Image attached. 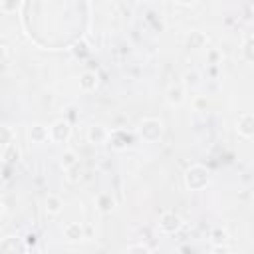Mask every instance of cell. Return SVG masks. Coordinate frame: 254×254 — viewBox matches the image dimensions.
<instances>
[{
	"label": "cell",
	"instance_id": "obj_1",
	"mask_svg": "<svg viewBox=\"0 0 254 254\" xmlns=\"http://www.w3.org/2000/svg\"><path fill=\"white\" fill-rule=\"evenodd\" d=\"M210 179L212 175L204 165H190L183 175V183L189 190H202L210 183Z\"/></svg>",
	"mask_w": 254,
	"mask_h": 254
},
{
	"label": "cell",
	"instance_id": "obj_2",
	"mask_svg": "<svg viewBox=\"0 0 254 254\" xmlns=\"http://www.w3.org/2000/svg\"><path fill=\"white\" fill-rule=\"evenodd\" d=\"M165 133V127H163V121L157 119V117H145L139 121L137 125V135L145 141V143H157L161 141Z\"/></svg>",
	"mask_w": 254,
	"mask_h": 254
},
{
	"label": "cell",
	"instance_id": "obj_3",
	"mask_svg": "<svg viewBox=\"0 0 254 254\" xmlns=\"http://www.w3.org/2000/svg\"><path fill=\"white\" fill-rule=\"evenodd\" d=\"M48 133H50V141L52 143H58V145H64L69 141L71 137V123L67 119H56L50 127H48Z\"/></svg>",
	"mask_w": 254,
	"mask_h": 254
},
{
	"label": "cell",
	"instance_id": "obj_4",
	"mask_svg": "<svg viewBox=\"0 0 254 254\" xmlns=\"http://www.w3.org/2000/svg\"><path fill=\"white\" fill-rule=\"evenodd\" d=\"M159 230L163 232V234H169V236H173V234H177L181 228H183V218L177 214V212H173V210H167V212H163L161 216H159Z\"/></svg>",
	"mask_w": 254,
	"mask_h": 254
},
{
	"label": "cell",
	"instance_id": "obj_5",
	"mask_svg": "<svg viewBox=\"0 0 254 254\" xmlns=\"http://www.w3.org/2000/svg\"><path fill=\"white\" fill-rule=\"evenodd\" d=\"M236 133L242 139H252V135H254V115L250 111H244V113L238 115V119H236Z\"/></svg>",
	"mask_w": 254,
	"mask_h": 254
},
{
	"label": "cell",
	"instance_id": "obj_6",
	"mask_svg": "<svg viewBox=\"0 0 254 254\" xmlns=\"http://www.w3.org/2000/svg\"><path fill=\"white\" fill-rule=\"evenodd\" d=\"M185 99H187V91H185V87H183L181 83H171V85L167 87V91H165V101H167L171 107L183 105Z\"/></svg>",
	"mask_w": 254,
	"mask_h": 254
},
{
	"label": "cell",
	"instance_id": "obj_7",
	"mask_svg": "<svg viewBox=\"0 0 254 254\" xmlns=\"http://www.w3.org/2000/svg\"><path fill=\"white\" fill-rule=\"evenodd\" d=\"M107 145L115 151H123L131 145V135L123 129H117V131H109V137H107Z\"/></svg>",
	"mask_w": 254,
	"mask_h": 254
},
{
	"label": "cell",
	"instance_id": "obj_8",
	"mask_svg": "<svg viewBox=\"0 0 254 254\" xmlns=\"http://www.w3.org/2000/svg\"><path fill=\"white\" fill-rule=\"evenodd\" d=\"M109 137V129L103 127L101 123H93L87 127V141L93 145H105Z\"/></svg>",
	"mask_w": 254,
	"mask_h": 254
},
{
	"label": "cell",
	"instance_id": "obj_9",
	"mask_svg": "<svg viewBox=\"0 0 254 254\" xmlns=\"http://www.w3.org/2000/svg\"><path fill=\"white\" fill-rule=\"evenodd\" d=\"M0 252H28V246L20 236H6L0 240Z\"/></svg>",
	"mask_w": 254,
	"mask_h": 254
},
{
	"label": "cell",
	"instance_id": "obj_10",
	"mask_svg": "<svg viewBox=\"0 0 254 254\" xmlns=\"http://www.w3.org/2000/svg\"><path fill=\"white\" fill-rule=\"evenodd\" d=\"M206 42H208V38H206V34L200 32V30H190V32L187 34V38H185V46H187L189 50H202V48L206 46Z\"/></svg>",
	"mask_w": 254,
	"mask_h": 254
},
{
	"label": "cell",
	"instance_id": "obj_11",
	"mask_svg": "<svg viewBox=\"0 0 254 254\" xmlns=\"http://www.w3.org/2000/svg\"><path fill=\"white\" fill-rule=\"evenodd\" d=\"M64 238L67 242H79V240L85 238V230H83V226L79 222H67L64 226Z\"/></svg>",
	"mask_w": 254,
	"mask_h": 254
},
{
	"label": "cell",
	"instance_id": "obj_12",
	"mask_svg": "<svg viewBox=\"0 0 254 254\" xmlns=\"http://www.w3.org/2000/svg\"><path fill=\"white\" fill-rule=\"evenodd\" d=\"M28 137L32 143H46L50 139V133H48V127L44 123H34L28 127Z\"/></svg>",
	"mask_w": 254,
	"mask_h": 254
},
{
	"label": "cell",
	"instance_id": "obj_13",
	"mask_svg": "<svg viewBox=\"0 0 254 254\" xmlns=\"http://www.w3.org/2000/svg\"><path fill=\"white\" fill-rule=\"evenodd\" d=\"M97 83H99V77L95 71H83L79 75V89L89 93V91H95L97 89Z\"/></svg>",
	"mask_w": 254,
	"mask_h": 254
},
{
	"label": "cell",
	"instance_id": "obj_14",
	"mask_svg": "<svg viewBox=\"0 0 254 254\" xmlns=\"http://www.w3.org/2000/svg\"><path fill=\"white\" fill-rule=\"evenodd\" d=\"M44 208H46V212L50 216H56V214H60L64 210V202H62V198L58 194H48L44 198Z\"/></svg>",
	"mask_w": 254,
	"mask_h": 254
},
{
	"label": "cell",
	"instance_id": "obj_15",
	"mask_svg": "<svg viewBox=\"0 0 254 254\" xmlns=\"http://www.w3.org/2000/svg\"><path fill=\"white\" fill-rule=\"evenodd\" d=\"M240 56L246 64H252L254 62V38L252 34H246L244 40H242V46H240Z\"/></svg>",
	"mask_w": 254,
	"mask_h": 254
},
{
	"label": "cell",
	"instance_id": "obj_16",
	"mask_svg": "<svg viewBox=\"0 0 254 254\" xmlns=\"http://www.w3.org/2000/svg\"><path fill=\"white\" fill-rule=\"evenodd\" d=\"M95 204H97V210H99V212L109 214V212L115 208V198L111 196V192H101V194L97 196Z\"/></svg>",
	"mask_w": 254,
	"mask_h": 254
},
{
	"label": "cell",
	"instance_id": "obj_17",
	"mask_svg": "<svg viewBox=\"0 0 254 254\" xmlns=\"http://www.w3.org/2000/svg\"><path fill=\"white\" fill-rule=\"evenodd\" d=\"M20 157H22V151H20V147H18L16 143H10V145L2 147V159H4L6 163L14 165V163L20 161Z\"/></svg>",
	"mask_w": 254,
	"mask_h": 254
},
{
	"label": "cell",
	"instance_id": "obj_18",
	"mask_svg": "<svg viewBox=\"0 0 254 254\" xmlns=\"http://www.w3.org/2000/svg\"><path fill=\"white\" fill-rule=\"evenodd\" d=\"M77 163H79V157H77V153H75V151H71V149L64 151V153H62V157H60V167H62L64 171H67V169L75 167Z\"/></svg>",
	"mask_w": 254,
	"mask_h": 254
},
{
	"label": "cell",
	"instance_id": "obj_19",
	"mask_svg": "<svg viewBox=\"0 0 254 254\" xmlns=\"http://www.w3.org/2000/svg\"><path fill=\"white\" fill-rule=\"evenodd\" d=\"M71 54H73L77 60H83V58H87V56L91 54V48L87 46V42H83V40H77V42L71 46Z\"/></svg>",
	"mask_w": 254,
	"mask_h": 254
},
{
	"label": "cell",
	"instance_id": "obj_20",
	"mask_svg": "<svg viewBox=\"0 0 254 254\" xmlns=\"http://www.w3.org/2000/svg\"><path fill=\"white\" fill-rule=\"evenodd\" d=\"M228 232L224 230V228H220V226H216V228H212L210 230V242H212V246H218V244H226L228 242Z\"/></svg>",
	"mask_w": 254,
	"mask_h": 254
},
{
	"label": "cell",
	"instance_id": "obj_21",
	"mask_svg": "<svg viewBox=\"0 0 254 254\" xmlns=\"http://www.w3.org/2000/svg\"><path fill=\"white\" fill-rule=\"evenodd\" d=\"M16 139V133L10 125H0V147H6L10 143H14Z\"/></svg>",
	"mask_w": 254,
	"mask_h": 254
},
{
	"label": "cell",
	"instance_id": "obj_22",
	"mask_svg": "<svg viewBox=\"0 0 254 254\" xmlns=\"http://www.w3.org/2000/svg\"><path fill=\"white\" fill-rule=\"evenodd\" d=\"M0 8H2V12L12 14V12H16V8H18V0H2V2H0Z\"/></svg>",
	"mask_w": 254,
	"mask_h": 254
},
{
	"label": "cell",
	"instance_id": "obj_23",
	"mask_svg": "<svg viewBox=\"0 0 254 254\" xmlns=\"http://www.w3.org/2000/svg\"><path fill=\"white\" fill-rule=\"evenodd\" d=\"M127 252H143V254H147V252H151V248H149L147 244L139 242V244H131V246H127Z\"/></svg>",
	"mask_w": 254,
	"mask_h": 254
},
{
	"label": "cell",
	"instance_id": "obj_24",
	"mask_svg": "<svg viewBox=\"0 0 254 254\" xmlns=\"http://www.w3.org/2000/svg\"><path fill=\"white\" fill-rule=\"evenodd\" d=\"M24 242H26V246H28V250H30V248H34V246H36L38 236H36V234H28V236L24 238Z\"/></svg>",
	"mask_w": 254,
	"mask_h": 254
},
{
	"label": "cell",
	"instance_id": "obj_25",
	"mask_svg": "<svg viewBox=\"0 0 254 254\" xmlns=\"http://www.w3.org/2000/svg\"><path fill=\"white\" fill-rule=\"evenodd\" d=\"M175 4H179V6H194V4H198L200 0H173Z\"/></svg>",
	"mask_w": 254,
	"mask_h": 254
},
{
	"label": "cell",
	"instance_id": "obj_26",
	"mask_svg": "<svg viewBox=\"0 0 254 254\" xmlns=\"http://www.w3.org/2000/svg\"><path fill=\"white\" fill-rule=\"evenodd\" d=\"M6 58H8V48L4 44H0V64H4Z\"/></svg>",
	"mask_w": 254,
	"mask_h": 254
},
{
	"label": "cell",
	"instance_id": "obj_27",
	"mask_svg": "<svg viewBox=\"0 0 254 254\" xmlns=\"http://www.w3.org/2000/svg\"><path fill=\"white\" fill-rule=\"evenodd\" d=\"M208 58H210V60H212V64H216V60H218V58H220V54H218V52H216V50H210V52H208Z\"/></svg>",
	"mask_w": 254,
	"mask_h": 254
},
{
	"label": "cell",
	"instance_id": "obj_28",
	"mask_svg": "<svg viewBox=\"0 0 254 254\" xmlns=\"http://www.w3.org/2000/svg\"><path fill=\"white\" fill-rule=\"evenodd\" d=\"M2 214H4V202L0 200V218H2Z\"/></svg>",
	"mask_w": 254,
	"mask_h": 254
}]
</instances>
